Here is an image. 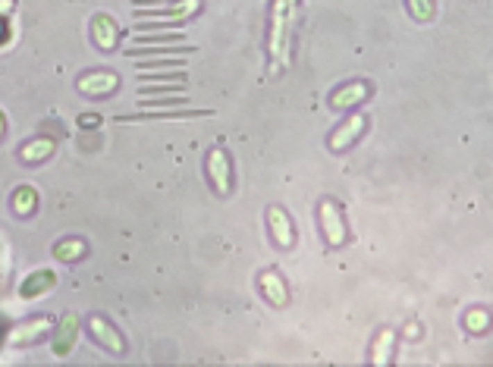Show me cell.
Segmentation results:
<instances>
[{
	"label": "cell",
	"mask_w": 493,
	"mask_h": 367,
	"mask_svg": "<svg viewBox=\"0 0 493 367\" xmlns=\"http://www.w3.org/2000/svg\"><path fill=\"white\" fill-rule=\"evenodd\" d=\"M142 107H160V110H164V107H185V98L179 92L173 94V98H158V101L142 98Z\"/></svg>",
	"instance_id": "18"
},
{
	"label": "cell",
	"mask_w": 493,
	"mask_h": 367,
	"mask_svg": "<svg viewBox=\"0 0 493 367\" xmlns=\"http://www.w3.org/2000/svg\"><path fill=\"white\" fill-rule=\"evenodd\" d=\"M286 26H290V13H286V0H274V22H270V57L276 63L290 60V41H286Z\"/></svg>",
	"instance_id": "1"
},
{
	"label": "cell",
	"mask_w": 493,
	"mask_h": 367,
	"mask_svg": "<svg viewBox=\"0 0 493 367\" xmlns=\"http://www.w3.org/2000/svg\"><path fill=\"white\" fill-rule=\"evenodd\" d=\"M412 3V13L418 19H431V0H408Z\"/></svg>",
	"instance_id": "20"
},
{
	"label": "cell",
	"mask_w": 493,
	"mask_h": 367,
	"mask_svg": "<svg viewBox=\"0 0 493 367\" xmlns=\"http://www.w3.org/2000/svg\"><path fill=\"white\" fill-rule=\"evenodd\" d=\"M57 282V276L51 273V270H35L32 276H26L19 286V296L26 298V302H32V298H38L41 292H47V289Z\"/></svg>",
	"instance_id": "8"
},
{
	"label": "cell",
	"mask_w": 493,
	"mask_h": 367,
	"mask_svg": "<svg viewBox=\"0 0 493 367\" xmlns=\"http://www.w3.org/2000/svg\"><path fill=\"white\" fill-rule=\"evenodd\" d=\"M208 176L220 195L230 191V157H226L224 148H214V151L208 154Z\"/></svg>",
	"instance_id": "4"
},
{
	"label": "cell",
	"mask_w": 493,
	"mask_h": 367,
	"mask_svg": "<svg viewBox=\"0 0 493 367\" xmlns=\"http://www.w3.org/2000/svg\"><path fill=\"white\" fill-rule=\"evenodd\" d=\"M88 333H92L94 339H98L101 345H104L107 352H113V355H119L126 348L123 336H119L117 327H113V323H107L104 317H92V321H88Z\"/></svg>",
	"instance_id": "5"
},
{
	"label": "cell",
	"mask_w": 493,
	"mask_h": 367,
	"mask_svg": "<svg viewBox=\"0 0 493 367\" xmlns=\"http://www.w3.org/2000/svg\"><path fill=\"white\" fill-rule=\"evenodd\" d=\"M35 204H38V195H35L32 185H22V189H16V198H13V207L19 210V214H32Z\"/></svg>",
	"instance_id": "14"
},
{
	"label": "cell",
	"mask_w": 493,
	"mask_h": 367,
	"mask_svg": "<svg viewBox=\"0 0 493 367\" xmlns=\"http://www.w3.org/2000/svg\"><path fill=\"white\" fill-rule=\"evenodd\" d=\"M270 230H274V236H276V242L283 245V248H290L292 245V226H290V220H286V214L280 207H270Z\"/></svg>",
	"instance_id": "10"
},
{
	"label": "cell",
	"mask_w": 493,
	"mask_h": 367,
	"mask_svg": "<svg viewBox=\"0 0 493 367\" xmlns=\"http://www.w3.org/2000/svg\"><path fill=\"white\" fill-rule=\"evenodd\" d=\"M362 98H368V88H365L362 82H356V85L342 88V92L333 98V104L336 107H346V104H356V101H362Z\"/></svg>",
	"instance_id": "16"
},
{
	"label": "cell",
	"mask_w": 493,
	"mask_h": 367,
	"mask_svg": "<svg viewBox=\"0 0 493 367\" xmlns=\"http://www.w3.org/2000/svg\"><path fill=\"white\" fill-rule=\"evenodd\" d=\"M117 38H119V28L110 16H98L94 19V41H98L101 51H113L117 47Z\"/></svg>",
	"instance_id": "9"
},
{
	"label": "cell",
	"mask_w": 493,
	"mask_h": 367,
	"mask_svg": "<svg viewBox=\"0 0 493 367\" xmlns=\"http://www.w3.org/2000/svg\"><path fill=\"white\" fill-rule=\"evenodd\" d=\"M135 44H185L183 32H160V35H138Z\"/></svg>",
	"instance_id": "15"
},
{
	"label": "cell",
	"mask_w": 493,
	"mask_h": 367,
	"mask_svg": "<svg viewBox=\"0 0 493 367\" xmlns=\"http://www.w3.org/2000/svg\"><path fill=\"white\" fill-rule=\"evenodd\" d=\"M261 286H264V296H267L274 305H283L286 302V286H283V280H280L274 270L261 273Z\"/></svg>",
	"instance_id": "12"
},
{
	"label": "cell",
	"mask_w": 493,
	"mask_h": 367,
	"mask_svg": "<svg viewBox=\"0 0 493 367\" xmlns=\"http://www.w3.org/2000/svg\"><path fill=\"white\" fill-rule=\"evenodd\" d=\"M85 255V242L82 239H66L63 245H57V257L60 261H76V257Z\"/></svg>",
	"instance_id": "17"
},
{
	"label": "cell",
	"mask_w": 493,
	"mask_h": 367,
	"mask_svg": "<svg viewBox=\"0 0 493 367\" xmlns=\"http://www.w3.org/2000/svg\"><path fill=\"white\" fill-rule=\"evenodd\" d=\"M76 333H79V321H76V314H63L57 333H53V355H57V358H66V355L73 352Z\"/></svg>",
	"instance_id": "6"
},
{
	"label": "cell",
	"mask_w": 493,
	"mask_h": 367,
	"mask_svg": "<svg viewBox=\"0 0 493 367\" xmlns=\"http://www.w3.org/2000/svg\"><path fill=\"white\" fill-rule=\"evenodd\" d=\"M468 327H487V314H481V311H474L471 317H468Z\"/></svg>",
	"instance_id": "21"
},
{
	"label": "cell",
	"mask_w": 493,
	"mask_h": 367,
	"mask_svg": "<svg viewBox=\"0 0 493 367\" xmlns=\"http://www.w3.org/2000/svg\"><path fill=\"white\" fill-rule=\"evenodd\" d=\"M390 345H393V333L387 330V333L381 336V342H377V352H374L377 364H387V361H390Z\"/></svg>",
	"instance_id": "19"
},
{
	"label": "cell",
	"mask_w": 493,
	"mask_h": 367,
	"mask_svg": "<svg viewBox=\"0 0 493 367\" xmlns=\"http://www.w3.org/2000/svg\"><path fill=\"white\" fill-rule=\"evenodd\" d=\"M51 151H53V142H51V138H35L32 144H26V148L19 151V157H22V160H28V164H35V160L47 157Z\"/></svg>",
	"instance_id": "13"
},
{
	"label": "cell",
	"mask_w": 493,
	"mask_h": 367,
	"mask_svg": "<svg viewBox=\"0 0 493 367\" xmlns=\"http://www.w3.org/2000/svg\"><path fill=\"white\" fill-rule=\"evenodd\" d=\"M0 135H3V113H0Z\"/></svg>",
	"instance_id": "22"
},
{
	"label": "cell",
	"mask_w": 493,
	"mask_h": 367,
	"mask_svg": "<svg viewBox=\"0 0 493 367\" xmlns=\"http://www.w3.org/2000/svg\"><path fill=\"white\" fill-rule=\"evenodd\" d=\"M51 327H53V321H51V317H35V321L19 323V327H13V330H10L7 342H10V345H32V342H38L41 336H44Z\"/></svg>",
	"instance_id": "2"
},
{
	"label": "cell",
	"mask_w": 493,
	"mask_h": 367,
	"mask_svg": "<svg viewBox=\"0 0 493 367\" xmlns=\"http://www.w3.org/2000/svg\"><path fill=\"white\" fill-rule=\"evenodd\" d=\"M321 223L324 232H327V242L330 245H342L346 242V226H342V210L336 201H324L321 204Z\"/></svg>",
	"instance_id": "3"
},
{
	"label": "cell",
	"mask_w": 493,
	"mask_h": 367,
	"mask_svg": "<svg viewBox=\"0 0 493 367\" xmlns=\"http://www.w3.org/2000/svg\"><path fill=\"white\" fill-rule=\"evenodd\" d=\"M362 129H365V117H352L346 126H342L340 132H336V135H333V142H330V144H333L336 151H340V148H346L349 142H356V138L362 135Z\"/></svg>",
	"instance_id": "11"
},
{
	"label": "cell",
	"mask_w": 493,
	"mask_h": 367,
	"mask_svg": "<svg viewBox=\"0 0 493 367\" xmlns=\"http://www.w3.org/2000/svg\"><path fill=\"white\" fill-rule=\"evenodd\" d=\"M113 88H117V76L107 69L101 72H85L79 79V92L82 94H110Z\"/></svg>",
	"instance_id": "7"
}]
</instances>
